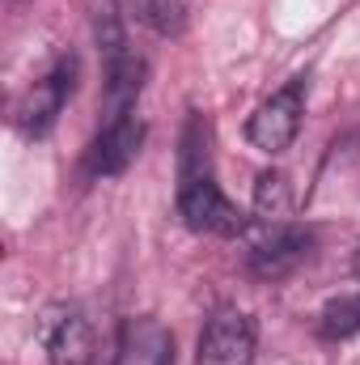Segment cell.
<instances>
[{
  "instance_id": "1",
  "label": "cell",
  "mask_w": 360,
  "mask_h": 365,
  "mask_svg": "<svg viewBox=\"0 0 360 365\" xmlns=\"http://www.w3.org/2000/svg\"><path fill=\"white\" fill-rule=\"evenodd\" d=\"M242 247H246V268L259 280H284L309 259L314 238L292 221H250L242 230Z\"/></svg>"
},
{
  "instance_id": "2",
  "label": "cell",
  "mask_w": 360,
  "mask_h": 365,
  "mask_svg": "<svg viewBox=\"0 0 360 365\" xmlns=\"http://www.w3.org/2000/svg\"><path fill=\"white\" fill-rule=\"evenodd\" d=\"M77 73H81L77 56L64 51V56H55V64H51L30 90L17 98L13 123H17L21 136H47V132L55 128L60 110L68 106V98H73V90H77Z\"/></svg>"
},
{
  "instance_id": "3",
  "label": "cell",
  "mask_w": 360,
  "mask_h": 365,
  "mask_svg": "<svg viewBox=\"0 0 360 365\" xmlns=\"http://www.w3.org/2000/svg\"><path fill=\"white\" fill-rule=\"evenodd\" d=\"M179 217H182V225L195 230V234H225V238H242V230L250 225L238 212V204L221 191L216 175H182Z\"/></svg>"
},
{
  "instance_id": "4",
  "label": "cell",
  "mask_w": 360,
  "mask_h": 365,
  "mask_svg": "<svg viewBox=\"0 0 360 365\" xmlns=\"http://www.w3.org/2000/svg\"><path fill=\"white\" fill-rule=\"evenodd\" d=\"M301 115H305V77L280 86L268 102H259V110H255L250 123H246V140H250L259 153L275 158V153H284V149L297 140Z\"/></svg>"
},
{
  "instance_id": "5",
  "label": "cell",
  "mask_w": 360,
  "mask_h": 365,
  "mask_svg": "<svg viewBox=\"0 0 360 365\" xmlns=\"http://www.w3.org/2000/svg\"><path fill=\"white\" fill-rule=\"evenodd\" d=\"M255 340H259L255 319L238 306H221V310H212V319L199 331L195 365H250Z\"/></svg>"
},
{
  "instance_id": "6",
  "label": "cell",
  "mask_w": 360,
  "mask_h": 365,
  "mask_svg": "<svg viewBox=\"0 0 360 365\" xmlns=\"http://www.w3.org/2000/svg\"><path fill=\"white\" fill-rule=\"evenodd\" d=\"M140 145H144V119H140L136 110L123 115V119H110L90 149V175L93 179H115V175H123V170L136 162Z\"/></svg>"
},
{
  "instance_id": "7",
  "label": "cell",
  "mask_w": 360,
  "mask_h": 365,
  "mask_svg": "<svg viewBox=\"0 0 360 365\" xmlns=\"http://www.w3.org/2000/svg\"><path fill=\"white\" fill-rule=\"evenodd\" d=\"M43 340L51 365H97L93 327L77 310H47L43 319Z\"/></svg>"
},
{
  "instance_id": "8",
  "label": "cell",
  "mask_w": 360,
  "mask_h": 365,
  "mask_svg": "<svg viewBox=\"0 0 360 365\" xmlns=\"http://www.w3.org/2000/svg\"><path fill=\"white\" fill-rule=\"evenodd\" d=\"M106 64V123L110 119H123L136 110V98L144 90V77H149V64L136 47H123L115 56L102 60Z\"/></svg>"
},
{
  "instance_id": "9",
  "label": "cell",
  "mask_w": 360,
  "mask_h": 365,
  "mask_svg": "<svg viewBox=\"0 0 360 365\" xmlns=\"http://www.w3.org/2000/svg\"><path fill=\"white\" fill-rule=\"evenodd\" d=\"M127 365H174V336L153 319L132 323L127 327Z\"/></svg>"
},
{
  "instance_id": "10",
  "label": "cell",
  "mask_w": 360,
  "mask_h": 365,
  "mask_svg": "<svg viewBox=\"0 0 360 365\" xmlns=\"http://www.w3.org/2000/svg\"><path fill=\"white\" fill-rule=\"evenodd\" d=\"M127 9H132V17H136L140 26H149V30L162 34V38H179L182 30H186V9H182V0H127Z\"/></svg>"
},
{
  "instance_id": "11",
  "label": "cell",
  "mask_w": 360,
  "mask_h": 365,
  "mask_svg": "<svg viewBox=\"0 0 360 365\" xmlns=\"http://www.w3.org/2000/svg\"><path fill=\"white\" fill-rule=\"evenodd\" d=\"M255 212L259 221H288L292 212V187L280 170H263L255 182Z\"/></svg>"
},
{
  "instance_id": "12",
  "label": "cell",
  "mask_w": 360,
  "mask_h": 365,
  "mask_svg": "<svg viewBox=\"0 0 360 365\" xmlns=\"http://www.w3.org/2000/svg\"><path fill=\"white\" fill-rule=\"evenodd\" d=\"M318 327H322V336H331V340L356 336L360 331V289L331 297V302L322 306V314H318Z\"/></svg>"
},
{
  "instance_id": "13",
  "label": "cell",
  "mask_w": 360,
  "mask_h": 365,
  "mask_svg": "<svg viewBox=\"0 0 360 365\" xmlns=\"http://www.w3.org/2000/svg\"><path fill=\"white\" fill-rule=\"evenodd\" d=\"M93 38L102 60L127 47V30H123V13L115 9V0H93Z\"/></svg>"
},
{
  "instance_id": "14",
  "label": "cell",
  "mask_w": 360,
  "mask_h": 365,
  "mask_svg": "<svg viewBox=\"0 0 360 365\" xmlns=\"http://www.w3.org/2000/svg\"><path fill=\"white\" fill-rule=\"evenodd\" d=\"M356 272H360V255H356Z\"/></svg>"
}]
</instances>
